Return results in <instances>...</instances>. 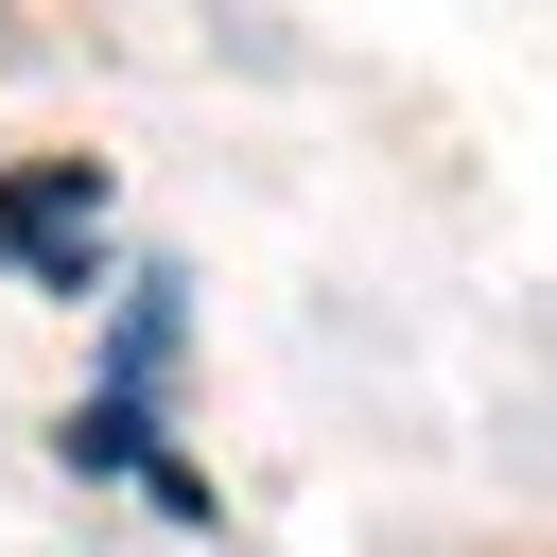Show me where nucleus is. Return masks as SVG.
<instances>
[{
  "label": "nucleus",
  "mask_w": 557,
  "mask_h": 557,
  "mask_svg": "<svg viewBox=\"0 0 557 557\" xmlns=\"http://www.w3.org/2000/svg\"><path fill=\"white\" fill-rule=\"evenodd\" d=\"M87 244H104V174L87 157H17L0 174V261L52 278V296H87Z\"/></svg>",
  "instance_id": "nucleus-1"
},
{
  "label": "nucleus",
  "mask_w": 557,
  "mask_h": 557,
  "mask_svg": "<svg viewBox=\"0 0 557 557\" xmlns=\"http://www.w3.org/2000/svg\"><path fill=\"white\" fill-rule=\"evenodd\" d=\"M70 470H122V487H157L174 522H209V470H191V453H157V418H139V400H87V418H70Z\"/></svg>",
  "instance_id": "nucleus-2"
},
{
  "label": "nucleus",
  "mask_w": 557,
  "mask_h": 557,
  "mask_svg": "<svg viewBox=\"0 0 557 557\" xmlns=\"http://www.w3.org/2000/svg\"><path fill=\"white\" fill-rule=\"evenodd\" d=\"M157 383H174V278H139V296H122V348H104V400L157 418Z\"/></svg>",
  "instance_id": "nucleus-3"
}]
</instances>
